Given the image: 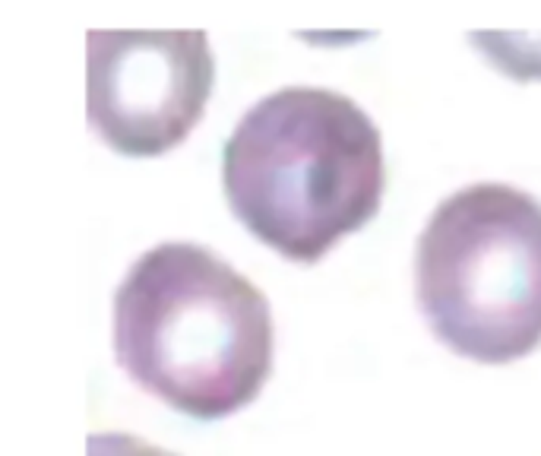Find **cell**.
<instances>
[{
	"label": "cell",
	"mask_w": 541,
	"mask_h": 456,
	"mask_svg": "<svg viewBox=\"0 0 541 456\" xmlns=\"http://www.w3.org/2000/svg\"><path fill=\"white\" fill-rule=\"evenodd\" d=\"M269 301L247 276L190 241H165L115 291V355L140 390L215 422L241 412L269 381Z\"/></svg>",
	"instance_id": "obj_1"
},
{
	"label": "cell",
	"mask_w": 541,
	"mask_h": 456,
	"mask_svg": "<svg viewBox=\"0 0 541 456\" xmlns=\"http://www.w3.org/2000/svg\"><path fill=\"white\" fill-rule=\"evenodd\" d=\"M386 187L377 124L348 95L288 86L238 121L221 152L228 209L260 244L317 263L377 216Z\"/></svg>",
	"instance_id": "obj_2"
},
{
	"label": "cell",
	"mask_w": 541,
	"mask_h": 456,
	"mask_svg": "<svg viewBox=\"0 0 541 456\" xmlns=\"http://www.w3.org/2000/svg\"><path fill=\"white\" fill-rule=\"evenodd\" d=\"M427 326L456 355L509 365L541 346V200L472 184L431 213L415 250Z\"/></svg>",
	"instance_id": "obj_3"
},
{
	"label": "cell",
	"mask_w": 541,
	"mask_h": 456,
	"mask_svg": "<svg viewBox=\"0 0 541 456\" xmlns=\"http://www.w3.org/2000/svg\"><path fill=\"white\" fill-rule=\"evenodd\" d=\"M215 64L203 29H92L86 121L108 149L156 158L203 121Z\"/></svg>",
	"instance_id": "obj_4"
},
{
	"label": "cell",
	"mask_w": 541,
	"mask_h": 456,
	"mask_svg": "<svg viewBox=\"0 0 541 456\" xmlns=\"http://www.w3.org/2000/svg\"><path fill=\"white\" fill-rule=\"evenodd\" d=\"M86 456H178L127 431H99L86 437Z\"/></svg>",
	"instance_id": "obj_5"
}]
</instances>
